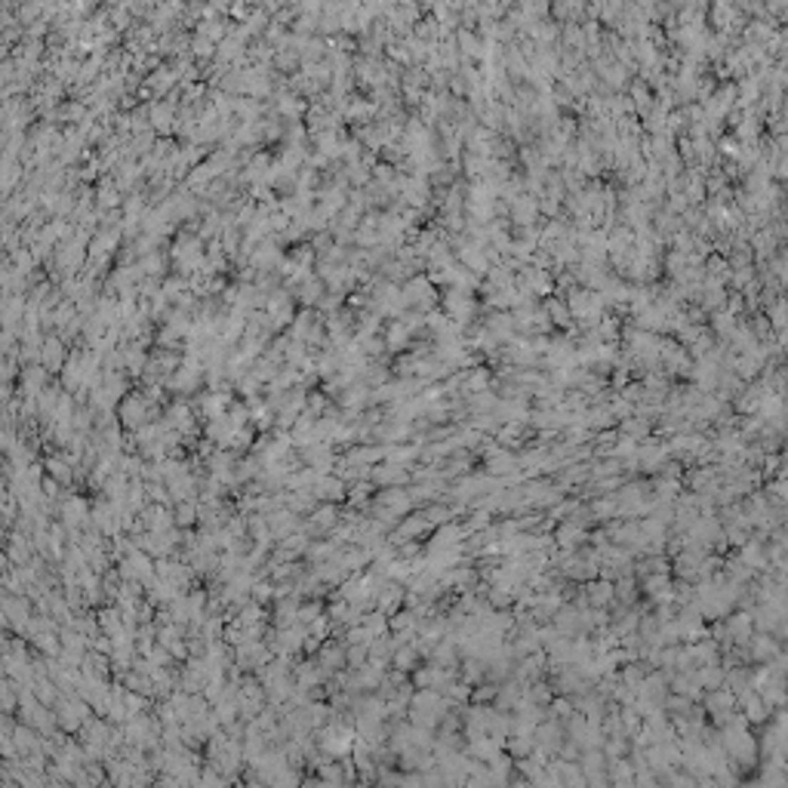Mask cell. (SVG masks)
Masks as SVG:
<instances>
[{"instance_id":"1","label":"cell","mask_w":788,"mask_h":788,"mask_svg":"<svg viewBox=\"0 0 788 788\" xmlns=\"http://www.w3.org/2000/svg\"><path fill=\"white\" fill-rule=\"evenodd\" d=\"M724 625V644L721 647H745L748 638L754 631V622H752V610H730L727 616L721 619Z\"/></svg>"},{"instance_id":"2","label":"cell","mask_w":788,"mask_h":788,"mask_svg":"<svg viewBox=\"0 0 788 788\" xmlns=\"http://www.w3.org/2000/svg\"><path fill=\"white\" fill-rule=\"evenodd\" d=\"M668 444L662 441H656L653 434H647V437H640L638 441V450H635V459L640 465V471H650V474H656V469L668 459Z\"/></svg>"},{"instance_id":"3","label":"cell","mask_w":788,"mask_h":788,"mask_svg":"<svg viewBox=\"0 0 788 788\" xmlns=\"http://www.w3.org/2000/svg\"><path fill=\"white\" fill-rule=\"evenodd\" d=\"M551 539H554V546H558V548H563V551H573V548H579L582 542H588V527H582V523L570 521V518H563V521L554 523Z\"/></svg>"},{"instance_id":"4","label":"cell","mask_w":788,"mask_h":788,"mask_svg":"<svg viewBox=\"0 0 788 788\" xmlns=\"http://www.w3.org/2000/svg\"><path fill=\"white\" fill-rule=\"evenodd\" d=\"M782 650V640H776L770 631H752L745 644V653H748V662H770V659Z\"/></svg>"},{"instance_id":"5","label":"cell","mask_w":788,"mask_h":788,"mask_svg":"<svg viewBox=\"0 0 788 788\" xmlns=\"http://www.w3.org/2000/svg\"><path fill=\"white\" fill-rule=\"evenodd\" d=\"M736 708L745 715V721L752 724V727H764L767 721H770V712H773V708L761 699V693H757V690H748V693L736 696Z\"/></svg>"},{"instance_id":"6","label":"cell","mask_w":788,"mask_h":788,"mask_svg":"<svg viewBox=\"0 0 788 788\" xmlns=\"http://www.w3.org/2000/svg\"><path fill=\"white\" fill-rule=\"evenodd\" d=\"M369 481L379 486H406L410 483V465H397V462H385V465H373L369 471Z\"/></svg>"},{"instance_id":"7","label":"cell","mask_w":788,"mask_h":788,"mask_svg":"<svg viewBox=\"0 0 788 788\" xmlns=\"http://www.w3.org/2000/svg\"><path fill=\"white\" fill-rule=\"evenodd\" d=\"M404 598H406V588H404V582H394V579H388L385 585L376 591L373 604H376V610H382L385 616H392V613H397V610L404 607Z\"/></svg>"},{"instance_id":"8","label":"cell","mask_w":788,"mask_h":788,"mask_svg":"<svg viewBox=\"0 0 788 788\" xmlns=\"http://www.w3.org/2000/svg\"><path fill=\"white\" fill-rule=\"evenodd\" d=\"M431 530V523H428L425 518H422V511H416V514H410V518H404L394 523V533H392V546H397V542H404V539H422L425 533Z\"/></svg>"},{"instance_id":"9","label":"cell","mask_w":788,"mask_h":788,"mask_svg":"<svg viewBox=\"0 0 788 788\" xmlns=\"http://www.w3.org/2000/svg\"><path fill=\"white\" fill-rule=\"evenodd\" d=\"M585 588V598H588V607H607L616 600V591H613V579H604V576H595L588 582H582Z\"/></svg>"},{"instance_id":"10","label":"cell","mask_w":788,"mask_h":788,"mask_svg":"<svg viewBox=\"0 0 788 788\" xmlns=\"http://www.w3.org/2000/svg\"><path fill=\"white\" fill-rule=\"evenodd\" d=\"M702 712L705 715H715V712H730V708H736V693L730 687H715V690H705L702 693Z\"/></svg>"},{"instance_id":"11","label":"cell","mask_w":788,"mask_h":788,"mask_svg":"<svg viewBox=\"0 0 788 788\" xmlns=\"http://www.w3.org/2000/svg\"><path fill=\"white\" fill-rule=\"evenodd\" d=\"M521 696H523V684L521 680H514V677H505L499 687H496V699H493V708H499V712H514V705L521 702Z\"/></svg>"},{"instance_id":"12","label":"cell","mask_w":788,"mask_h":788,"mask_svg":"<svg viewBox=\"0 0 788 788\" xmlns=\"http://www.w3.org/2000/svg\"><path fill=\"white\" fill-rule=\"evenodd\" d=\"M739 558H742L748 567H752L754 573H770V561H767V551H764V542L761 539H748V542H742V546H739Z\"/></svg>"},{"instance_id":"13","label":"cell","mask_w":788,"mask_h":788,"mask_svg":"<svg viewBox=\"0 0 788 788\" xmlns=\"http://www.w3.org/2000/svg\"><path fill=\"white\" fill-rule=\"evenodd\" d=\"M518 471H521L518 456H514L508 446H502L493 459H486V474H493V478H508V474H518Z\"/></svg>"},{"instance_id":"14","label":"cell","mask_w":788,"mask_h":788,"mask_svg":"<svg viewBox=\"0 0 788 788\" xmlns=\"http://www.w3.org/2000/svg\"><path fill=\"white\" fill-rule=\"evenodd\" d=\"M607 782L613 785H635V767H631L628 754L622 757H607Z\"/></svg>"},{"instance_id":"15","label":"cell","mask_w":788,"mask_h":788,"mask_svg":"<svg viewBox=\"0 0 788 788\" xmlns=\"http://www.w3.org/2000/svg\"><path fill=\"white\" fill-rule=\"evenodd\" d=\"M693 677H696V684L702 687V690H715V687L724 684V665H721V662L696 665V668H693Z\"/></svg>"},{"instance_id":"16","label":"cell","mask_w":788,"mask_h":788,"mask_svg":"<svg viewBox=\"0 0 788 788\" xmlns=\"http://www.w3.org/2000/svg\"><path fill=\"white\" fill-rule=\"evenodd\" d=\"M465 754L469 757H478V761H490V757L496 754V752H502V745L496 742L493 736H481V739H471V742H465V748H462Z\"/></svg>"},{"instance_id":"17","label":"cell","mask_w":788,"mask_h":788,"mask_svg":"<svg viewBox=\"0 0 788 788\" xmlns=\"http://www.w3.org/2000/svg\"><path fill=\"white\" fill-rule=\"evenodd\" d=\"M721 567H724V576L736 579V582H742V585H748V582H754V576H757V573H754L752 567H748V563H745L742 558H739V554H733V558H727V561L721 563Z\"/></svg>"},{"instance_id":"18","label":"cell","mask_w":788,"mask_h":788,"mask_svg":"<svg viewBox=\"0 0 788 788\" xmlns=\"http://www.w3.org/2000/svg\"><path fill=\"white\" fill-rule=\"evenodd\" d=\"M419 662H422V656H419V650L413 647V640H410V644H404V647H397L394 653H392V665L397 671H406V675H410V671Z\"/></svg>"},{"instance_id":"19","label":"cell","mask_w":788,"mask_h":788,"mask_svg":"<svg viewBox=\"0 0 788 788\" xmlns=\"http://www.w3.org/2000/svg\"><path fill=\"white\" fill-rule=\"evenodd\" d=\"M483 671H486V662L481 656H462L459 659V677L465 680V684H481L483 680Z\"/></svg>"},{"instance_id":"20","label":"cell","mask_w":788,"mask_h":788,"mask_svg":"<svg viewBox=\"0 0 788 788\" xmlns=\"http://www.w3.org/2000/svg\"><path fill=\"white\" fill-rule=\"evenodd\" d=\"M757 693H761V699L770 708H779V705H785V680L782 677H770L761 690H757Z\"/></svg>"},{"instance_id":"21","label":"cell","mask_w":788,"mask_h":788,"mask_svg":"<svg viewBox=\"0 0 788 788\" xmlns=\"http://www.w3.org/2000/svg\"><path fill=\"white\" fill-rule=\"evenodd\" d=\"M616 425H619L616 428L619 434H628V437H635V441H640V437H647L650 431H653V422L640 419V416H628V419H619Z\"/></svg>"},{"instance_id":"22","label":"cell","mask_w":788,"mask_h":788,"mask_svg":"<svg viewBox=\"0 0 788 788\" xmlns=\"http://www.w3.org/2000/svg\"><path fill=\"white\" fill-rule=\"evenodd\" d=\"M533 736H521V733H511V736H505V742H502V752H508L511 754V761L514 757H527L533 752Z\"/></svg>"},{"instance_id":"23","label":"cell","mask_w":788,"mask_h":788,"mask_svg":"<svg viewBox=\"0 0 788 788\" xmlns=\"http://www.w3.org/2000/svg\"><path fill=\"white\" fill-rule=\"evenodd\" d=\"M588 508H591V514H595V521H604V523H607V521L616 518V508H619V505H616V499H613V496H595Z\"/></svg>"},{"instance_id":"24","label":"cell","mask_w":788,"mask_h":788,"mask_svg":"<svg viewBox=\"0 0 788 788\" xmlns=\"http://www.w3.org/2000/svg\"><path fill=\"white\" fill-rule=\"evenodd\" d=\"M441 693L450 699L453 705H465V702L471 699V684H465L462 677H456V680H450L446 687H441Z\"/></svg>"},{"instance_id":"25","label":"cell","mask_w":788,"mask_h":788,"mask_svg":"<svg viewBox=\"0 0 788 788\" xmlns=\"http://www.w3.org/2000/svg\"><path fill=\"white\" fill-rule=\"evenodd\" d=\"M788 782V773L785 767H776L770 761H764V770L757 776V785H785Z\"/></svg>"},{"instance_id":"26","label":"cell","mask_w":788,"mask_h":788,"mask_svg":"<svg viewBox=\"0 0 788 788\" xmlns=\"http://www.w3.org/2000/svg\"><path fill=\"white\" fill-rule=\"evenodd\" d=\"M573 712H576V708H573V699H570V696H561V693L551 696V702H548V715H551V717H558V721L563 724Z\"/></svg>"},{"instance_id":"27","label":"cell","mask_w":788,"mask_h":788,"mask_svg":"<svg viewBox=\"0 0 788 788\" xmlns=\"http://www.w3.org/2000/svg\"><path fill=\"white\" fill-rule=\"evenodd\" d=\"M379 459H385V444L382 446H361V450L352 453L354 465H376Z\"/></svg>"},{"instance_id":"28","label":"cell","mask_w":788,"mask_h":788,"mask_svg":"<svg viewBox=\"0 0 788 788\" xmlns=\"http://www.w3.org/2000/svg\"><path fill=\"white\" fill-rule=\"evenodd\" d=\"M364 628H367L373 638H382V635H388V616H385L382 610H373V613H369V616L364 619Z\"/></svg>"},{"instance_id":"29","label":"cell","mask_w":788,"mask_h":788,"mask_svg":"<svg viewBox=\"0 0 788 788\" xmlns=\"http://www.w3.org/2000/svg\"><path fill=\"white\" fill-rule=\"evenodd\" d=\"M635 450H638V441H635V437L616 434V444L610 446V456H616V459H628V456H635Z\"/></svg>"},{"instance_id":"30","label":"cell","mask_w":788,"mask_h":788,"mask_svg":"<svg viewBox=\"0 0 788 788\" xmlns=\"http://www.w3.org/2000/svg\"><path fill=\"white\" fill-rule=\"evenodd\" d=\"M496 687H499V684H493V680H490V684H474V687H471V699H469V702H483V705H493V699H496Z\"/></svg>"},{"instance_id":"31","label":"cell","mask_w":788,"mask_h":788,"mask_svg":"<svg viewBox=\"0 0 788 788\" xmlns=\"http://www.w3.org/2000/svg\"><path fill=\"white\" fill-rule=\"evenodd\" d=\"M644 394H647L644 385H622L619 388V397H625L628 404H640V401H644Z\"/></svg>"},{"instance_id":"32","label":"cell","mask_w":788,"mask_h":788,"mask_svg":"<svg viewBox=\"0 0 788 788\" xmlns=\"http://www.w3.org/2000/svg\"><path fill=\"white\" fill-rule=\"evenodd\" d=\"M404 342H406V327L394 324V327H392V333H388V345H392V352H401Z\"/></svg>"},{"instance_id":"33","label":"cell","mask_w":788,"mask_h":788,"mask_svg":"<svg viewBox=\"0 0 788 788\" xmlns=\"http://www.w3.org/2000/svg\"><path fill=\"white\" fill-rule=\"evenodd\" d=\"M367 644H352V650H348V662H352L354 668H361L367 662Z\"/></svg>"},{"instance_id":"34","label":"cell","mask_w":788,"mask_h":788,"mask_svg":"<svg viewBox=\"0 0 788 788\" xmlns=\"http://www.w3.org/2000/svg\"><path fill=\"white\" fill-rule=\"evenodd\" d=\"M369 490H373V481H369V483H367V481H357L354 490H352V502H354V505H364L367 496H369Z\"/></svg>"},{"instance_id":"35","label":"cell","mask_w":788,"mask_h":788,"mask_svg":"<svg viewBox=\"0 0 788 788\" xmlns=\"http://www.w3.org/2000/svg\"><path fill=\"white\" fill-rule=\"evenodd\" d=\"M369 640H373V635H369L364 625H354L352 631H348V644H367L369 647Z\"/></svg>"},{"instance_id":"36","label":"cell","mask_w":788,"mask_h":788,"mask_svg":"<svg viewBox=\"0 0 788 788\" xmlns=\"http://www.w3.org/2000/svg\"><path fill=\"white\" fill-rule=\"evenodd\" d=\"M548 311H551V317L558 320V324H567V317H570V314H567V308H563V305L551 302V305H548Z\"/></svg>"},{"instance_id":"37","label":"cell","mask_w":788,"mask_h":788,"mask_svg":"<svg viewBox=\"0 0 788 788\" xmlns=\"http://www.w3.org/2000/svg\"><path fill=\"white\" fill-rule=\"evenodd\" d=\"M339 493H342V483H339V481H327L324 483V496H329V499H336Z\"/></svg>"},{"instance_id":"38","label":"cell","mask_w":788,"mask_h":788,"mask_svg":"<svg viewBox=\"0 0 788 788\" xmlns=\"http://www.w3.org/2000/svg\"><path fill=\"white\" fill-rule=\"evenodd\" d=\"M613 388H622V385H628V369H619V373H613Z\"/></svg>"}]
</instances>
